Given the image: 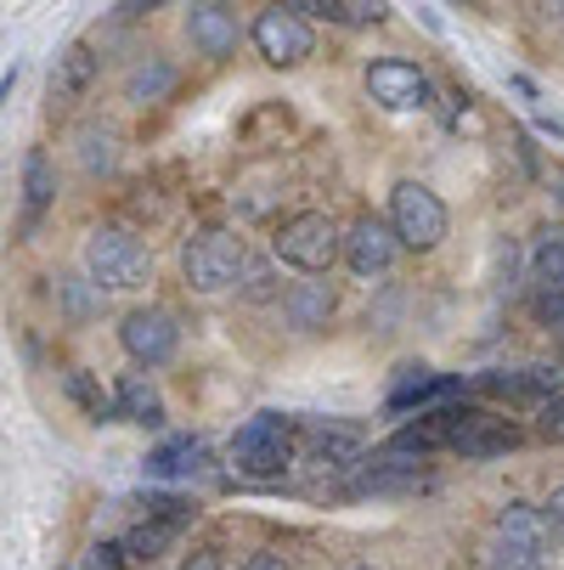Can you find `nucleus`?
<instances>
[{"instance_id":"nucleus-1","label":"nucleus","mask_w":564,"mask_h":570,"mask_svg":"<svg viewBox=\"0 0 564 570\" xmlns=\"http://www.w3.org/2000/svg\"><path fill=\"white\" fill-rule=\"evenodd\" d=\"M181 272L198 294H220L231 288L237 277L249 272V249H244V237L226 232V226H204L181 243Z\"/></svg>"},{"instance_id":"nucleus-2","label":"nucleus","mask_w":564,"mask_h":570,"mask_svg":"<svg viewBox=\"0 0 564 570\" xmlns=\"http://www.w3.org/2000/svg\"><path fill=\"white\" fill-rule=\"evenodd\" d=\"M86 272H91V283L102 294H130V288H141L152 277V249L141 237L119 232V226H102L86 243Z\"/></svg>"},{"instance_id":"nucleus-3","label":"nucleus","mask_w":564,"mask_h":570,"mask_svg":"<svg viewBox=\"0 0 564 570\" xmlns=\"http://www.w3.org/2000/svg\"><path fill=\"white\" fill-rule=\"evenodd\" d=\"M294 419H283V413H260V419H249L244 430H237V441H231V463L244 469L249 480H277L288 463H294Z\"/></svg>"},{"instance_id":"nucleus-4","label":"nucleus","mask_w":564,"mask_h":570,"mask_svg":"<svg viewBox=\"0 0 564 570\" xmlns=\"http://www.w3.org/2000/svg\"><path fill=\"white\" fill-rule=\"evenodd\" d=\"M389 226L400 237V249L429 255V249H441V237H446V204L424 181H395L389 187Z\"/></svg>"},{"instance_id":"nucleus-5","label":"nucleus","mask_w":564,"mask_h":570,"mask_svg":"<svg viewBox=\"0 0 564 570\" xmlns=\"http://www.w3.org/2000/svg\"><path fill=\"white\" fill-rule=\"evenodd\" d=\"M271 255H277L283 266H294V272H328L334 255H345V232H339L328 215L305 209V215L283 220V232H277V243H271Z\"/></svg>"},{"instance_id":"nucleus-6","label":"nucleus","mask_w":564,"mask_h":570,"mask_svg":"<svg viewBox=\"0 0 564 570\" xmlns=\"http://www.w3.org/2000/svg\"><path fill=\"white\" fill-rule=\"evenodd\" d=\"M367 91L389 114H413V108L429 102V73L407 57H373L367 62Z\"/></svg>"},{"instance_id":"nucleus-7","label":"nucleus","mask_w":564,"mask_h":570,"mask_svg":"<svg viewBox=\"0 0 564 570\" xmlns=\"http://www.w3.org/2000/svg\"><path fill=\"white\" fill-rule=\"evenodd\" d=\"M255 46H260V57H266L271 68H299V62L316 51V35H310V23L294 18L288 7H271V12L255 18Z\"/></svg>"},{"instance_id":"nucleus-8","label":"nucleus","mask_w":564,"mask_h":570,"mask_svg":"<svg viewBox=\"0 0 564 570\" xmlns=\"http://www.w3.org/2000/svg\"><path fill=\"white\" fill-rule=\"evenodd\" d=\"M119 345H125V356L130 362H141V367H165L170 356H176V345H181V334H176V322L165 316V311H130L125 322H119Z\"/></svg>"},{"instance_id":"nucleus-9","label":"nucleus","mask_w":564,"mask_h":570,"mask_svg":"<svg viewBox=\"0 0 564 570\" xmlns=\"http://www.w3.org/2000/svg\"><path fill=\"white\" fill-rule=\"evenodd\" d=\"M395 255H400V237H395V226L378 220V215H362V220L345 232V266H350L356 277H384V272L395 266Z\"/></svg>"},{"instance_id":"nucleus-10","label":"nucleus","mask_w":564,"mask_h":570,"mask_svg":"<svg viewBox=\"0 0 564 570\" xmlns=\"http://www.w3.org/2000/svg\"><path fill=\"white\" fill-rule=\"evenodd\" d=\"M497 537H503L508 553H525V559L542 564V553H547V542H553V520H547V509L508 503V509L497 514Z\"/></svg>"},{"instance_id":"nucleus-11","label":"nucleus","mask_w":564,"mask_h":570,"mask_svg":"<svg viewBox=\"0 0 564 570\" xmlns=\"http://www.w3.org/2000/svg\"><path fill=\"white\" fill-rule=\"evenodd\" d=\"M187 40L204 51V57H215V62H226L231 51H237V40H244V29H237V18L226 12V7H192L187 12Z\"/></svg>"},{"instance_id":"nucleus-12","label":"nucleus","mask_w":564,"mask_h":570,"mask_svg":"<svg viewBox=\"0 0 564 570\" xmlns=\"http://www.w3.org/2000/svg\"><path fill=\"white\" fill-rule=\"evenodd\" d=\"M91 79H97V46L91 40H73L57 57V68H51V97L57 102H73V97H86Z\"/></svg>"},{"instance_id":"nucleus-13","label":"nucleus","mask_w":564,"mask_h":570,"mask_svg":"<svg viewBox=\"0 0 564 570\" xmlns=\"http://www.w3.org/2000/svg\"><path fill=\"white\" fill-rule=\"evenodd\" d=\"M209 463V446L198 435H181V441H165L147 452V474L152 480H181V474H198Z\"/></svg>"},{"instance_id":"nucleus-14","label":"nucleus","mask_w":564,"mask_h":570,"mask_svg":"<svg viewBox=\"0 0 564 570\" xmlns=\"http://www.w3.org/2000/svg\"><path fill=\"white\" fill-rule=\"evenodd\" d=\"M113 401H119V419H130V424H147V430H158V424H165V401H158V384H152L147 373H130V379H119Z\"/></svg>"},{"instance_id":"nucleus-15","label":"nucleus","mask_w":564,"mask_h":570,"mask_svg":"<svg viewBox=\"0 0 564 570\" xmlns=\"http://www.w3.org/2000/svg\"><path fill=\"white\" fill-rule=\"evenodd\" d=\"M305 458H310V469H350V463L362 458V435H356L350 424H339V430H316L310 446H305Z\"/></svg>"},{"instance_id":"nucleus-16","label":"nucleus","mask_w":564,"mask_h":570,"mask_svg":"<svg viewBox=\"0 0 564 570\" xmlns=\"http://www.w3.org/2000/svg\"><path fill=\"white\" fill-rule=\"evenodd\" d=\"M514 446H520V430H508V424H497L486 413H474V424L463 430V441L452 452H463V458H497V452H514Z\"/></svg>"},{"instance_id":"nucleus-17","label":"nucleus","mask_w":564,"mask_h":570,"mask_svg":"<svg viewBox=\"0 0 564 570\" xmlns=\"http://www.w3.org/2000/svg\"><path fill=\"white\" fill-rule=\"evenodd\" d=\"M283 311H288V322H294L299 334H310V328H321V322L334 316V288H321V283H299V288H288Z\"/></svg>"},{"instance_id":"nucleus-18","label":"nucleus","mask_w":564,"mask_h":570,"mask_svg":"<svg viewBox=\"0 0 564 570\" xmlns=\"http://www.w3.org/2000/svg\"><path fill=\"white\" fill-rule=\"evenodd\" d=\"M57 198V176H51V158L46 153H23V209L29 220H40Z\"/></svg>"},{"instance_id":"nucleus-19","label":"nucleus","mask_w":564,"mask_h":570,"mask_svg":"<svg viewBox=\"0 0 564 570\" xmlns=\"http://www.w3.org/2000/svg\"><path fill=\"white\" fill-rule=\"evenodd\" d=\"M531 283L536 294H564V237L542 232L536 249H531Z\"/></svg>"},{"instance_id":"nucleus-20","label":"nucleus","mask_w":564,"mask_h":570,"mask_svg":"<svg viewBox=\"0 0 564 570\" xmlns=\"http://www.w3.org/2000/svg\"><path fill=\"white\" fill-rule=\"evenodd\" d=\"M486 390L514 395V401H536V395H558V373H547V367H531V373H492Z\"/></svg>"},{"instance_id":"nucleus-21","label":"nucleus","mask_w":564,"mask_h":570,"mask_svg":"<svg viewBox=\"0 0 564 570\" xmlns=\"http://www.w3.org/2000/svg\"><path fill=\"white\" fill-rule=\"evenodd\" d=\"M170 86H176V68L165 62V57H147L141 68H130V79H125V91L136 97V102H158V97H170Z\"/></svg>"},{"instance_id":"nucleus-22","label":"nucleus","mask_w":564,"mask_h":570,"mask_svg":"<svg viewBox=\"0 0 564 570\" xmlns=\"http://www.w3.org/2000/svg\"><path fill=\"white\" fill-rule=\"evenodd\" d=\"M176 520H158V514H147L130 537H125V548H130V559H158V553H165L170 542H176Z\"/></svg>"},{"instance_id":"nucleus-23","label":"nucleus","mask_w":564,"mask_h":570,"mask_svg":"<svg viewBox=\"0 0 564 570\" xmlns=\"http://www.w3.org/2000/svg\"><path fill=\"white\" fill-rule=\"evenodd\" d=\"M68 395L79 401V406H86V413L102 424V419H119V401H108L102 390H97V379L91 373H68Z\"/></svg>"},{"instance_id":"nucleus-24","label":"nucleus","mask_w":564,"mask_h":570,"mask_svg":"<svg viewBox=\"0 0 564 570\" xmlns=\"http://www.w3.org/2000/svg\"><path fill=\"white\" fill-rule=\"evenodd\" d=\"M283 7H288L294 18H305V23H310V18H328V23H356L345 0H283Z\"/></svg>"},{"instance_id":"nucleus-25","label":"nucleus","mask_w":564,"mask_h":570,"mask_svg":"<svg viewBox=\"0 0 564 570\" xmlns=\"http://www.w3.org/2000/svg\"><path fill=\"white\" fill-rule=\"evenodd\" d=\"M79 165H86L91 176L113 170V136H79Z\"/></svg>"},{"instance_id":"nucleus-26","label":"nucleus","mask_w":564,"mask_h":570,"mask_svg":"<svg viewBox=\"0 0 564 570\" xmlns=\"http://www.w3.org/2000/svg\"><path fill=\"white\" fill-rule=\"evenodd\" d=\"M125 564H130V548L125 542H97L86 553V570H125Z\"/></svg>"},{"instance_id":"nucleus-27","label":"nucleus","mask_w":564,"mask_h":570,"mask_svg":"<svg viewBox=\"0 0 564 570\" xmlns=\"http://www.w3.org/2000/svg\"><path fill=\"white\" fill-rule=\"evenodd\" d=\"M542 430H547L553 441H564V395H553V401H547V413H542Z\"/></svg>"},{"instance_id":"nucleus-28","label":"nucleus","mask_w":564,"mask_h":570,"mask_svg":"<svg viewBox=\"0 0 564 570\" xmlns=\"http://www.w3.org/2000/svg\"><path fill=\"white\" fill-rule=\"evenodd\" d=\"M249 299H266L271 294V277H266V266H249V288H244Z\"/></svg>"},{"instance_id":"nucleus-29","label":"nucleus","mask_w":564,"mask_h":570,"mask_svg":"<svg viewBox=\"0 0 564 570\" xmlns=\"http://www.w3.org/2000/svg\"><path fill=\"white\" fill-rule=\"evenodd\" d=\"M244 570H288V559H283V553H271V548H260Z\"/></svg>"},{"instance_id":"nucleus-30","label":"nucleus","mask_w":564,"mask_h":570,"mask_svg":"<svg viewBox=\"0 0 564 570\" xmlns=\"http://www.w3.org/2000/svg\"><path fill=\"white\" fill-rule=\"evenodd\" d=\"M547 520H553V531L564 537V485H553V498H547Z\"/></svg>"},{"instance_id":"nucleus-31","label":"nucleus","mask_w":564,"mask_h":570,"mask_svg":"<svg viewBox=\"0 0 564 570\" xmlns=\"http://www.w3.org/2000/svg\"><path fill=\"white\" fill-rule=\"evenodd\" d=\"M152 7H165V0H119V18H136V12H152Z\"/></svg>"},{"instance_id":"nucleus-32","label":"nucleus","mask_w":564,"mask_h":570,"mask_svg":"<svg viewBox=\"0 0 564 570\" xmlns=\"http://www.w3.org/2000/svg\"><path fill=\"white\" fill-rule=\"evenodd\" d=\"M181 570H220V559H215V553H192Z\"/></svg>"},{"instance_id":"nucleus-33","label":"nucleus","mask_w":564,"mask_h":570,"mask_svg":"<svg viewBox=\"0 0 564 570\" xmlns=\"http://www.w3.org/2000/svg\"><path fill=\"white\" fill-rule=\"evenodd\" d=\"M536 12H542V18H553V12L564 18V0H536Z\"/></svg>"},{"instance_id":"nucleus-34","label":"nucleus","mask_w":564,"mask_h":570,"mask_svg":"<svg viewBox=\"0 0 564 570\" xmlns=\"http://www.w3.org/2000/svg\"><path fill=\"white\" fill-rule=\"evenodd\" d=\"M553 193H558V198H564V176H558V181H553Z\"/></svg>"},{"instance_id":"nucleus-35","label":"nucleus","mask_w":564,"mask_h":570,"mask_svg":"<svg viewBox=\"0 0 564 570\" xmlns=\"http://www.w3.org/2000/svg\"><path fill=\"white\" fill-rule=\"evenodd\" d=\"M356 570H373V564H356Z\"/></svg>"}]
</instances>
